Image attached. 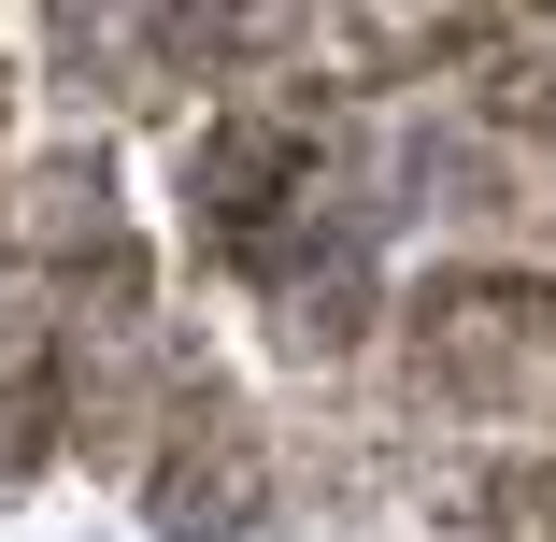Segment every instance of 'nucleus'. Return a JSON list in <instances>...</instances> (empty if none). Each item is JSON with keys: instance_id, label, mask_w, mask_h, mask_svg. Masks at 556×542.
Segmentation results:
<instances>
[{"instance_id": "nucleus-1", "label": "nucleus", "mask_w": 556, "mask_h": 542, "mask_svg": "<svg viewBox=\"0 0 556 542\" xmlns=\"http://www.w3.org/2000/svg\"><path fill=\"white\" fill-rule=\"evenodd\" d=\"M414 371L457 414L556 428V286L542 272H457V286H428L414 300Z\"/></svg>"}, {"instance_id": "nucleus-2", "label": "nucleus", "mask_w": 556, "mask_h": 542, "mask_svg": "<svg viewBox=\"0 0 556 542\" xmlns=\"http://www.w3.org/2000/svg\"><path fill=\"white\" fill-rule=\"evenodd\" d=\"M58 58L100 100H172L186 72V0H58Z\"/></svg>"}, {"instance_id": "nucleus-3", "label": "nucleus", "mask_w": 556, "mask_h": 542, "mask_svg": "<svg viewBox=\"0 0 556 542\" xmlns=\"http://www.w3.org/2000/svg\"><path fill=\"white\" fill-rule=\"evenodd\" d=\"M0 243L15 257H100L115 243V186H100V157H43L15 186V214H0Z\"/></svg>"}, {"instance_id": "nucleus-4", "label": "nucleus", "mask_w": 556, "mask_h": 542, "mask_svg": "<svg viewBox=\"0 0 556 542\" xmlns=\"http://www.w3.org/2000/svg\"><path fill=\"white\" fill-rule=\"evenodd\" d=\"M43 428H58V329L29 300H0V486L43 471Z\"/></svg>"}, {"instance_id": "nucleus-5", "label": "nucleus", "mask_w": 556, "mask_h": 542, "mask_svg": "<svg viewBox=\"0 0 556 542\" xmlns=\"http://www.w3.org/2000/svg\"><path fill=\"white\" fill-rule=\"evenodd\" d=\"M485 15H500V0H343V29H357L371 72H428V58H457Z\"/></svg>"}, {"instance_id": "nucleus-6", "label": "nucleus", "mask_w": 556, "mask_h": 542, "mask_svg": "<svg viewBox=\"0 0 556 542\" xmlns=\"http://www.w3.org/2000/svg\"><path fill=\"white\" fill-rule=\"evenodd\" d=\"M528 72H542L528 100H542V115H556V0H542V29H528ZM528 100H514V115H528Z\"/></svg>"}]
</instances>
